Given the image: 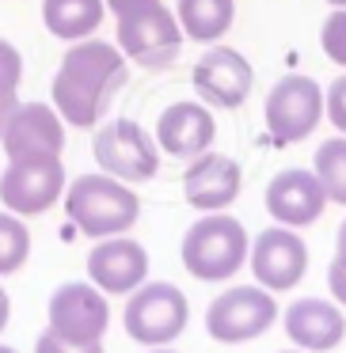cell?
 I'll list each match as a JSON object with an SVG mask.
<instances>
[{"label": "cell", "mask_w": 346, "mask_h": 353, "mask_svg": "<svg viewBox=\"0 0 346 353\" xmlns=\"http://www.w3.org/2000/svg\"><path fill=\"white\" fill-rule=\"evenodd\" d=\"M126 80H130L126 54L115 42H99L92 34V39L73 42L65 50L61 65L54 72L50 103L65 118V125L95 130L103 122V114L110 110V99L126 88Z\"/></svg>", "instance_id": "6da1fadb"}, {"label": "cell", "mask_w": 346, "mask_h": 353, "mask_svg": "<svg viewBox=\"0 0 346 353\" xmlns=\"http://www.w3.org/2000/svg\"><path fill=\"white\" fill-rule=\"evenodd\" d=\"M65 213L77 224V232H84L88 239H107L122 236L137 224L141 216V198L133 194L130 183L107 175H77L61 194Z\"/></svg>", "instance_id": "7a4b0ae2"}, {"label": "cell", "mask_w": 346, "mask_h": 353, "mask_svg": "<svg viewBox=\"0 0 346 353\" xmlns=\"http://www.w3.org/2000/svg\"><path fill=\"white\" fill-rule=\"evenodd\" d=\"M251 251V239H247L244 224L236 216L221 213H206L186 228L183 236V266L186 274H194L198 281H224V277L240 274Z\"/></svg>", "instance_id": "3957f363"}, {"label": "cell", "mask_w": 346, "mask_h": 353, "mask_svg": "<svg viewBox=\"0 0 346 353\" xmlns=\"http://www.w3.org/2000/svg\"><path fill=\"white\" fill-rule=\"evenodd\" d=\"M92 152L95 163H99L107 175L122 179V183L137 186L156 179L160 171V148L156 141L141 130L133 118H110V122H99L92 133Z\"/></svg>", "instance_id": "277c9868"}, {"label": "cell", "mask_w": 346, "mask_h": 353, "mask_svg": "<svg viewBox=\"0 0 346 353\" xmlns=\"http://www.w3.org/2000/svg\"><path fill=\"white\" fill-rule=\"evenodd\" d=\"M186 319H191V307H186V296L179 285L171 281H148L137 285L126 300V334L141 345H168L175 342L186 330Z\"/></svg>", "instance_id": "5b68a950"}, {"label": "cell", "mask_w": 346, "mask_h": 353, "mask_svg": "<svg viewBox=\"0 0 346 353\" xmlns=\"http://www.w3.org/2000/svg\"><path fill=\"white\" fill-rule=\"evenodd\" d=\"M183 27H179L175 12L164 8V0L148 4L141 12L118 19V42L115 46L126 54V61L141 65V69H168L183 54Z\"/></svg>", "instance_id": "8992f818"}, {"label": "cell", "mask_w": 346, "mask_h": 353, "mask_svg": "<svg viewBox=\"0 0 346 353\" xmlns=\"http://www.w3.org/2000/svg\"><path fill=\"white\" fill-rule=\"evenodd\" d=\"M262 118H267V133L274 145H297L308 133H316L323 118V88L305 72H285L274 88H270L267 103H262Z\"/></svg>", "instance_id": "52a82bcc"}, {"label": "cell", "mask_w": 346, "mask_h": 353, "mask_svg": "<svg viewBox=\"0 0 346 353\" xmlns=\"http://www.w3.org/2000/svg\"><path fill=\"white\" fill-rule=\"evenodd\" d=\"M65 186L61 156H16L0 175V201L16 216H39L61 201Z\"/></svg>", "instance_id": "ba28073f"}, {"label": "cell", "mask_w": 346, "mask_h": 353, "mask_svg": "<svg viewBox=\"0 0 346 353\" xmlns=\"http://www.w3.org/2000/svg\"><path fill=\"white\" fill-rule=\"evenodd\" d=\"M274 319H278V304L270 296V289H262V285H232L206 307L209 338H217L224 345H240L267 334L274 327Z\"/></svg>", "instance_id": "9c48e42d"}, {"label": "cell", "mask_w": 346, "mask_h": 353, "mask_svg": "<svg viewBox=\"0 0 346 353\" xmlns=\"http://www.w3.org/2000/svg\"><path fill=\"white\" fill-rule=\"evenodd\" d=\"M251 80H255L251 61L240 50L217 46V42L194 61V72H191V84L198 92V99L206 107H221V110L244 107L247 95H251Z\"/></svg>", "instance_id": "30bf717a"}, {"label": "cell", "mask_w": 346, "mask_h": 353, "mask_svg": "<svg viewBox=\"0 0 346 353\" xmlns=\"http://www.w3.org/2000/svg\"><path fill=\"white\" fill-rule=\"evenodd\" d=\"M247 266H251L255 281L270 292H285L293 285H300L308 270V247L305 239L297 236L285 224H274V228H262L255 236L251 251H247Z\"/></svg>", "instance_id": "8fae6325"}, {"label": "cell", "mask_w": 346, "mask_h": 353, "mask_svg": "<svg viewBox=\"0 0 346 353\" xmlns=\"http://www.w3.org/2000/svg\"><path fill=\"white\" fill-rule=\"evenodd\" d=\"M110 323V304L92 281H65L50 296V330L69 342H103Z\"/></svg>", "instance_id": "7c38bea8"}, {"label": "cell", "mask_w": 346, "mask_h": 353, "mask_svg": "<svg viewBox=\"0 0 346 353\" xmlns=\"http://www.w3.org/2000/svg\"><path fill=\"white\" fill-rule=\"evenodd\" d=\"M0 145L16 156H61L65 148V118L57 114L54 103H16L0 130Z\"/></svg>", "instance_id": "4fadbf2b"}, {"label": "cell", "mask_w": 346, "mask_h": 353, "mask_svg": "<svg viewBox=\"0 0 346 353\" xmlns=\"http://www.w3.org/2000/svg\"><path fill=\"white\" fill-rule=\"evenodd\" d=\"M327 209V190L312 168H285L267 186V213L285 228H308Z\"/></svg>", "instance_id": "5bb4252c"}, {"label": "cell", "mask_w": 346, "mask_h": 353, "mask_svg": "<svg viewBox=\"0 0 346 353\" xmlns=\"http://www.w3.org/2000/svg\"><path fill=\"white\" fill-rule=\"evenodd\" d=\"M88 277H92L95 289L110 292V296H126V292H133L137 285H145L148 251L137 239L126 236V232L122 236H107L92 247V254H88Z\"/></svg>", "instance_id": "9a60e30c"}, {"label": "cell", "mask_w": 346, "mask_h": 353, "mask_svg": "<svg viewBox=\"0 0 346 353\" xmlns=\"http://www.w3.org/2000/svg\"><path fill=\"white\" fill-rule=\"evenodd\" d=\"M240 186H244V171L224 152H202L183 171V198L186 205L202 209V213L229 209L240 198Z\"/></svg>", "instance_id": "2e32d148"}, {"label": "cell", "mask_w": 346, "mask_h": 353, "mask_svg": "<svg viewBox=\"0 0 346 353\" xmlns=\"http://www.w3.org/2000/svg\"><path fill=\"white\" fill-rule=\"evenodd\" d=\"M217 137V118L206 103H171L156 118V148H164L175 160H194V156L209 152Z\"/></svg>", "instance_id": "e0dca14e"}, {"label": "cell", "mask_w": 346, "mask_h": 353, "mask_svg": "<svg viewBox=\"0 0 346 353\" xmlns=\"http://www.w3.org/2000/svg\"><path fill=\"white\" fill-rule=\"evenodd\" d=\"M285 334L308 353H327L335 345H343L346 338V315L338 312V304L320 296H300L285 307Z\"/></svg>", "instance_id": "ac0fdd59"}, {"label": "cell", "mask_w": 346, "mask_h": 353, "mask_svg": "<svg viewBox=\"0 0 346 353\" xmlns=\"http://www.w3.org/2000/svg\"><path fill=\"white\" fill-rule=\"evenodd\" d=\"M103 0H42V23L61 42H84L103 27Z\"/></svg>", "instance_id": "d6986e66"}, {"label": "cell", "mask_w": 346, "mask_h": 353, "mask_svg": "<svg viewBox=\"0 0 346 353\" xmlns=\"http://www.w3.org/2000/svg\"><path fill=\"white\" fill-rule=\"evenodd\" d=\"M175 19H179L186 39L213 46L236 23V0H179Z\"/></svg>", "instance_id": "ffe728a7"}, {"label": "cell", "mask_w": 346, "mask_h": 353, "mask_svg": "<svg viewBox=\"0 0 346 353\" xmlns=\"http://www.w3.org/2000/svg\"><path fill=\"white\" fill-rule=\"evenodd\" d=\"M316 179L327 190V201L335 205H346V133L343 137H327L320 148H316Z\"/></svg>", "instance_id": "44dd1931"}, {"label": "cell", "mask_w": 346, "mask_h": 353, "mask_svg": "<svg viewBox=\"0 0 346 353\" xmlns=\"http://www.w3.org/2000/svg\"><path fill=\"white\" fill-rule=\"evenodd\" d=\"M31 259V232H27L23 216L0 209V277L19 274Z\"/></svg>", "instance_id": "7402d4cb"}, {"label": "cell", "mask_w": 346, "mask_h": 353, "mask_svg": "<svg viewBox=\"0 0 346 353\" xmlns=\"http://www.w3.org/2000/svg\"><path fill=\"white\" fill-rule=\"evenodd\" d=\"M19 84H23V54L8 39H0V130L19 103Z\"/></svg>", "instance_id": "603a6c76"}, {"label": "cell", "mask_w": 346, "mask_h": 353, "mask_svg": "<svg viewBox=\"0 0 346 353\" xmlns=\"http://www.w3.org/2000/svg\"><path fill=\"white\" fill-rule=\"evenodd\" d=\"M320 46H323V54H327L331 61L338 65V69H346V8L331 12V16L323 19V27H320Z\"/></svg>", "instance_id": "cb8c5ba5"}, {"label": "cell", "mask_w": 346, "mask_h": 353, "mask_svg": "<svg viewBox=\"0 0 346 353\" xmlns=\"http://www.w3.org/2000/svg\"><path fill=\"white\" fill-rule=\"evenodd\" d=\"M327 289L338 304H346V221L335 232V259L327 266Z\"/></svg>", "instance_id": "d4e9b609"}, {"label": "cell", "mask_w": 346, "mask_h": 353, "mask_svg": "<svg viewBox=\"0 0 346 353\" xmlns=\"http://www.w3.org/2000/svg\"><path fill=\"white\" fill-rule=\"evenodd\" d=\"M35 353H103V342H69L57 330H42L35 342Z\"/></svg>", "instance_id": "484cf974"}, {"label": "cell", "mask_w": 346, "mask_h": 353, "mask_svg": "<svg viewBox=\"0 0 346 353\" xmlns=\"http://www.w3.org/2000/svg\"><path fill=\"white\" fill-rule=\"evenodd\" d=\"M323 114L331 118V125L338 133H346V72L335 77V84L323 92Z\"/></svg>", "instance_id": "4316f807"}, {"label": "cell", "mask_w": 346, "mask_h": 353, "mask_svg": "<svg viewBox=\"0 0 346 353\" xmlns=\"http://www.w3.org/2000/svg\"><path fill=\"white\" fill-rule=\"evenodd\" d=\"M107 4V12L115 19H122V16H130V12H141V8H148V4H156V0H103Z\"/></svg>", "instance_id": "83f0119b"}, {"label": "cell", "mask_w": 346, "mask_h": 353, "mask_svg": "<svg viewBox=\"0 0 346 353\" xmlns=\"http://www.w3.org/2000/svg\"><path fill=\"white\" fill-rule=\"evenodd\" d=\"M8 315H12V300H8V292H4V285H0V330L8 327Z\"/></svg>", "instance_id": "f1b7e54d"}, {"label": "cell", "mask_w": 346, "mask_h": 353, "mask_svg": "<svg viewBox=\"0 0 346 353\" xmlns=\"http://www.w3.org/2000/svg\"><path fill=\"white\" fill-rule=\"evenodd\" d=\"M331 8H346V0H327Z\"/></svg>", "instance_id": "f546056e"}, {"label": "cell", "mask_w": 346, "mask_h": 353, "mask_svg": "<svg viewBox=\"0 0 346 353\" xmlns=\"http://www.w3.org/2000/svg\"><path fill=\"white\" fill-rule=\"evenodd\" d=\"M153 353H171V350H164V345H153Z\"/></svg>", "instance_id": "4dcf8cb0"}, {"label": "cell", "mask_w": 346, "mask_h": 353, "mask_svg": "<svg viewBox=\"0 0 346 353\" xmlns=\"http://www.w3.org/2000/svg\"><path fill=\"white\" fill-rule=\"evenodd\" d=\"M0 353H16V350H12V345H0Z\"/></svg>", "instance_id": "1f68e13d"}, {"label": "cell", "mask_w": 346, "mask_h": 353, "mask_svg": "<svg viewBox=\"0 0 346 353\" xmlns=\"http://www.w3.org/2000/svg\"><path fill=\"white\" fill-rule=\"evenodd\" d=\"M282 353H308V350H282Z\"/></svg>", "instance_id": "d6a6232c"}]
</instances>
